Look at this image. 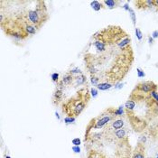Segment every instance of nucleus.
<instances>
[{"instance_id":"nucleus-1","label":"nucleus","mask_w":158,"mask_h":158,"mask_svg":"<svg viewBox=\"0 0 158 158\" xmlns=\"http://www.w3.org/2000/svg\"><path fill=\"white\" fill-rule=\"evenodd\" d=\"M83 60L90 76L116 86L127 75L134 62L131 37L118 25L104 27L90 37Z\"/></svg>"},{"instance_id":"nucleus-2","label":"nucleus","mask_w":158,"mask_h":158,"mask_svg":"<svg viewBox=\"0 0 158 158\" xmlns=\"http://www.w3.org/2000/svg\"><path fill=\"white\" fill-rule=\"evenodd\" d=\"M124 109L131 128L137 133L143 132L151 122L158 118V101L151 92H140L133 89Z\"/></svg>"},{"instance_id":"nucleus-3","label":"nucleus","mask_w":158,"mask_h":158,"mask_svg":"<svg viewBox=\"0 0 158 158\" xmlns=\"http://www.w3.org/2000/svg\"><path fill=\"white\" fill-rule=\"evenodd\" d=\"M90 91L88 86L83 87L76 91L75 95L64 100L61 104V111L66 117L76 118L80 116L90 100Z\"/></svg>"},{"instance_id":"nucleus-4","label":"nucleus","mask_w":158,"mask_h":158,"mask_svg":"<svg viewBox=\"0 0 158 158\" xmlns=\"http://www.w3.org/2000/svg\"><path fill=\"white\" fill-rule=\"evenodd\" d=\"M26 19L39 30L49 19L47 6L44 1H36L34 8H25Z\"/></svg>"},{"instance_id":"nucleus-5","label":"nucleus","mask_w":158,"mask_h":158,"mask_svg":"<svg viewBox=\"0 0 158 158\" xmlns=\"http://www.w3.org/2000/svg\"><path fill=\"white\" fill-rule=\"evenodd\" d=\"M116 110L113 107L108 108L104 110L101 114H99L98 116L93 118L90 119V121L89 122V124L87 125L85 130V135L84 137L87 136L91 132H93L94 130L98 129H103L108 124H110L112 120H114L115 118H118L117 116Z\"/></svg>"},{"instance_id":"nucleus-6","label":"nucleus","mask_w":158,"mask_h":158,"mask_svg":"<svg viewBox=\"0 0 158 158\" xmlns=\"http://www.w3.org/2000/svg\"><path fill=\"white\" fill-rule=\"evenodd\" d=\"M64 88L65 87L62 85L61 81H59V82L57 83V87L52 94V102L55 107L61 105L62 102L64 101V93H63Z\"/></svg>"},{"instance_id":"nucleus-7","label":"nucleus","mask_w":158,"mask_h":158,"mask_svg":"<svg viewBox=\"0 0 158 158\" xmlns=\"http://www.w3.org/2000/svg\"><path fill=\"white\" fill-rule=\"evenodd\" d=\"M131 158H146V146L144 143L138 141L134 151L132 152Z\"/></svg>"},{"instance_id":"nucleus-8","label":"nucleus","mask_w":158,"mask_h":158,"mask_svg":"<svg viewBox=\"0 0 158 158\" xmlns=\"http://www.w3.org/2000/svg\"><path fill=\"white\" fill-rule=\"evenodd\" d=\"M134 4L140 10H148L154 7L153 0H137L135 1Z\"/></svg>"},{"instance_id":"nucleus-9","label":"nucleus","mask_w":158,"mask_h":158,"mask_svg":"<svg viewBox=\"0 0 158 158\" xmlns=\"http://www.w3.org/2000/svg\"><path fill=\"white\" fill-rule=\"evenodd\" d=\"M148 133L155 140H158V118L148 127Z\"/></svg>"},{"instance_id":"nucleus-10","label":"nucleus","mask_w":158,"mask_h":158,"mask_svg":"<svg viewBox=\"0 0 158 158\" xmlns=\"http://www.w3.org/2000/svg\"><path fill=\"white\" fill-rule=\"evenodd\" d=\"M86 158H109L102 152L96 149H89Z\"/></svg>"},{"instance_id":"nucleus-11","label":"nucleus","mask_w":158,"mask_h":158,"mask_svg":"<svg viewBox=\"0 0 158 158\" xmlns=\"http://www.w3.org/2000/svg\"><path fill=\"white\" fill-rule=\"evenodd\" d=\"M85 84H87V78L84 74H81V75H77L74 77V81L72 86L77 87V86H82Z\"/></svg>"},{"instance_id":"nucleus-12","label":"nucleus","mask_w":158,"mask_h":158,"mask_svg":"<svg viewBox=\"0 0 158 158\" xmlns=\"http://www.w3.org/2000/svg\"><path fill=\"white\" fill-rule=\"evenodd\" d=\"M74 81V76L72 75L71 73H67L61 79V84L64 86V87H67V86H72L73 85V82Z\"/></svg>"},{"instance_id":"nucleus-13","label":"nucleus","mask_w":158,"mask_h":158,"mask_svg":"<svg viewBox=\"0 0 158 158\" xmlns=\"http://www.w3.org/2000/svg\"><path fill=\"white\" fill-rule=\"evenodd\" d=\"M102 4L105 5V6L109 7L110 9H114L118 6V5L119 4V1H115V0H104L101 1Z\"/></svg>"},{"instance_id":"nucleus-14","label":"nucleus","mask_w":158,"mask_h":158,"mask_svg":"<svg viewBox=\"0 0 158 158\" xmlns=\"http://www.w3.org/2000/svg\"><path fill=\"white\" fill-rule=\"evenodd\" d=\"M113 86L114 85L110 83V82H99L96 86V88L98 90H108V89H110V88H112Z\"/></svg>"},{"instance_id":"nucleus-15","label":"nucleus","mask_w":158,"mask_h":158,"mask_svg":"<svg viewBox=\"0 0 158 158\" xmlns=\"http://www.w3.org/2000/svg\"><path fill=\"white\" fill-rule=\"evenodd\" d=\"M90 6L93 8V10L94 11H96V12H98L100 9H102V8H104V6L102 5V3L101 2H98V1H92V2H90Z\"/></svg>"},{"instance_id":"nucleus-16","label":"nucleus","mask_w":158,"mask_h":158,"mask_svg":"<svg viewBox=\"0 0 158 158\" xmlns=\"http://www.w3.org/2000/svg\"><path fill=\"white\" fill-rule=\"evenodd\" d=\"M59 77H60V75H59V73H52V75H51V78H52V82H54V83H58L59 82Z\"/></svg>"},{"instance_id":"nucleus-17","label":"nucleus","mask_w":158,"mask_h":158,"mask_svg":"<svg viewBox=\"0 0 158 158\" xmlns=\"http://www.w3.org/2000/svg\"><path fill=\"white\" fill-rule=\"evenodd\" d=\"M128 12H129V15H130V17H131V19H132L133 24H134V26L135 27V21H136V17H135V11L133 10V9H132V8H129Z\"/></svg>"},{"instance_id":"nucleus-18","label":"nucleus","mask_w":158,"mask_h":158,"mask_svg":"<svg viewBox=\"0 0 158 158\" xmlns=\"http://www.w3.org/2000/svg\"><path fill=\"white\" fill-rule=\"evenodd\" d=\"M90 82L93 86H97L100 82V81L96 76H90Z\"/></svg>"},{"instance_id":"nucleus-19","label":"nucleus","mask_w":158,"mask_h":158,"mask_svg":"<svg viewBox=\"0 0 158 158\" xmlns=\"http://www.w3.org/2000/svg\"><path fill=\"white\" fill-rule=\"evenodd\" d=\"M69 73H71L72 75H74V74H79V75H81V74H82V72L78 68V67H74L73 69H72Z\"/></svg>"},{"instance_id":"nucleus-20","label":"nucleus","mask_w":158,"mask_h":158,"mask_svg":"<svg viewBox=\"0 0 158 158\" xmlns=\"http://www.w3.org/2000/svg\"><path fill=\"white\" fill-rule=\"evenodd\" d=\"M89 91H90V95H91V97L94 98L98 97V91L97 88H91V89H89Z\"/></svg>"},{"instance_id":"nucleus-21","label":"nucleus","mask_w":158,"mask_h":158,"mask_svg":"<svg viewBox=\"0 0 158 158\" xmlns=\"http://www.w3.org/2000/svg\"><path fill=\"white\" fill-rule=\"evenodd\" d=\"M75 118H72V117H65L64 118V123L66 125H69V124H72L73 122L75 121Z\"/></svg>"},{"instance_id":"nucleus-22","label":"nucleus","mask_w":158,"mask_h":158,"mask_svg":"<svg viewBox=\"0 0 158 158\" xmlns=\"http://www.w3.org/2000/svg\"><path fill=\"white\" fill-rule=\"evenodd\" d=\"M135 35H136L137 39H138L139 41H141L142 38H143V34H142V32L140 31L139 28H136V27H135Z\"/></svg>"},{"instance_id":"nucleus-23","label":"nucleus","mask_w":158,"mask_h":158,"mask_svg":"<svg viewBox=\"0 0 158 158\" xmlns=\"http://www.w3.org/2000/svg\"><path fill=\"white\" fill-rule=\"evenodd\" d=\"M72 143H73V146H79L81 144V140L80 139V138H78V137H76V138H73V141H72Z\"/></svg>"},{"instance_id":"nucleus-24","label":"nucleus","mask_w":158,"mask_h":158,"mask_svg":"<svg viewBox=\"0 0 158 158\" xmlns=\"http://www.w3.org/2000/svg\"><path fill=\"white\" fill-rule=\"evenodd\" d=\"M137 76H138L139 78H144V77L146 76V73H144L140 68H137Z\"/></svg>"},{"instance_id":"nucleus-25","label":"nucleus","mask_w":158,"mask_h":158,"mask_svg":"<svg viewBox=\"0 0 158 158\" xmlns=\"http://www.w3.org/2000/svg\"><path fill=\"white\" fill-rule=\"evenodd\" d=\"M72 149H73V151L75 154H80V153H81V148H80V146H73Z\"/></svg>"},{"instance_id":"nucleus-26","label":"nucleus","mask_w":158,"mask_h":158,"mask_svg":"<svg viewBox=\"0 0 158 158\" xmlns=\"http://www.w3.org/2000/svg\"><path fill=\"white\" fill-rule=\"evenodd\" d=\"M154 7H156V11H158V0H153Z\"/></svg>"},{"instance_id":"nucleus-27","label":"nucleus","mask_w":158,"mask_h":158,"mask_svg":"<svg viewBox=\"0 0 158 158\" xmlns=\"http://www.w3.org/2000/svg\"><path fill=\"white\" fill-rule=\"evenodd\" d=\"M152 36L153 38H158V31H154L152 34Z\"/></svg>"},{"instance_id":"nucleus-28","label":"nucleus","mask_w":158,"mask_h":158,"mask_svg":"<svg viewBox=\"0 0 158 158\" xmlns=\"http://www.w3.org/2000/svg\"><path fill=\"white\" fill-rule=\"evenodd\" d=\"M123 7H124V9H126V10H127V11H128V10H129V8H130V7H129V6H128V4H125Z\"/></svg>"},{"instance_id":"nucleus-29","label":"nucleus","mask_w":158,"mask_h":158,"mask_svg":"<svg viewBox=\"0 0 158 158\" xmlns=\"http://www.w3.org/2000/svg\"><path fill=\"white\" fill-rule=\"evenodd\" d=\"M55 116H56V118H58L59 120L61 119V118H60V115H59V114H58L57 112H55Z\"/></svg>"},{"instance_id":"nucleus-30","label":"nucleus","mask_w":158,"mask_h":158,"mask_svg":"<svg viewBox=\"0 0 158 158\" xmlns=\"http://www.w3.org/2000/svg\"><path fill=\"white\" fill-rule=\"evenodd\" d=\"M148 41H149V44H152L153 43V39L151 37H148Z\"/></svg>"},{"instance_id":"nucleus-31","label":"nucleus","mask_w":158,"mask_h":158,"mask_svg":"<svg viewBox=\"0 0 158 158\" xmlns=\"http://www.w3.org/2000/svg\"><path fill=\"white\" fill-rule=\"evenodd\" d=\"M5 158H11V157H10L9 156H6H6H5Z\"/></svg>"}]
</instances>
